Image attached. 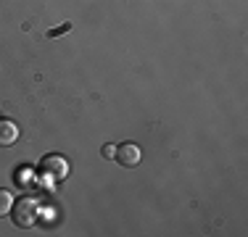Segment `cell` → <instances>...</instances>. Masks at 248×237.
<instances>
[{"label":"cell","mask_w":248,"mask_h":237,"mask_svg":"<svg viewBox=\"0 0 248 237\" xmlns=\"http://www.w3.org/2000/svg\"><path fill=\"white\" fill-rule=\"evenodd\" d=\"M114 150H116V145H103V158H114Z\"/></svg>","instance_id":"8"},{"label":"cell","mask_w":248,"mask_h":237,"mask_svg":"<svg viewBox=\"0 0 248 237\" xmlns=\"http://www.w3.org/2000/svg\"><path fill=\"white\" fill-rule=\"evenodd\" d=\"M69 29H72V24H63V27H58V29H50V37H56V34H63V32H69Z\"/></svg>","instance_id":"7"},{"label":"cell","mask_w":248,"mask_h":237,"mask_svg":"<svg viewBox=\"0 0 248 237\" xmlns=\"http://www.w3.org/2000/svg\"><path fill=\"white\" fill-rule=\"evenodd\" d=\"M114 158L119 161L122 166H138L140 163V158H143V150H140V145L138 142H122V145H116V150H114Z\"/></svg>","instance_id":"3"},{"label":"cell","mask_w":248,"mask_h":237,"mask_svg":"<svg viewBox=\"0 0 248 237\" xmlns=\"http://www.w3.org/2000/svg\"><path fill=\"white\" fill-rule=\"evenodd\" d=\"M11 216H14L16 227H34L40 219V203L34 198H21L19 203H14Z\"/></svg>","instance_id":"2"},{"label":"cell","mask_w":248,"mask_h":237,"mask_svg":"<svg viewBox=\"0 0 248 237\" xmlns=\"http://www.w3.org/2000/svg\"><path fill=\"white\" fill-rule=\"evenodd\" d=\"M16 182H24V185H29L32 182V171H29V166H19V171H16Z\"/></svg>","instance_id":"6"},{"label":"cell","mask_w":248,"mask_h":237,"mask_svg":"<svg viewBox=\"0 0 248 237\" xmlns=\"http://www.w3.org/2000/svg\"><path fill=\"white\" fill-rule=\"evenodd\" d=\"M69 169H72L69 158L58 156V153H48V156H43V161H40V174L48 177L50 182L66 179V177H69Z\"/></svg>","instance_id":"1"},{"label":"cell","mask_w":248,"mask_h":237,"mask_svg":"<svg viewBox=\"0 0 248 237\" xmlns=\"http://www.w3.org/2000/svg\"><path fill=\"white\" fill-rule=\"evenodd\" d=\"M21 129L16 127V121L11 118H0V148H11L16 140H19Z\"/></svg>","instance_id":"4"},{"label":"cell","mask_w":248,"mask_h":237,"mask_svg":"<svg viewBox=\"0 0 248 237\" xmlns=\"http://www.w3.org/2000/svg\"><path fill=\"white\" fill-rule=\"evenodd\" d=\"M14 208V195L8 193V190L0 187V216H5V213H11Z\"/></svg>","instance_id":"5"}]
</instances>
